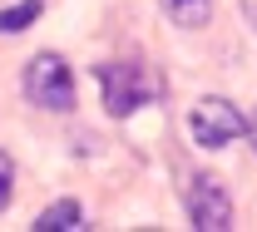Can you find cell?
Instances as JSON below:
<instances>
[{"instance_id":"1","label":"cell","mask_w":257,"mask_h":232,"mask_svg":"<svg viewBox=\"0 0 257 232\" xmlns=\"http://www.w3.org/2000/svg\"><path fill=\"white\" fill-rule=\"evenodd\" d=\"M99 94L114 119H128L154 99V74L139 60H109V65H99Z\"/></svg>"},{"instance_id":"2","label":"cell","mask_w":257,"mask_h":232,"mask_svg":"<svg viewBox=\"0 0 257 232\" xmlns=\"http://www.w3.org/2000/svg\"><path fill=\"white\" fill-rule=\"evenodd\" d=\"M25 99L40 104V109H50V114H64L69 104H74V74L64 65L60 55H35L30 65H25Z\"/></svg>"},{"instance_id":"3","label":"cell","mask_w":257,"mask_h":232,"mask_svg":"<svg viewBox=\"0 0 257 232\" xmlns=\"http://www.w3.org/2000/svg\"><path fill=\"white\" fill-rule=\"evenodd\" d=\"M242 129H247V119L227 99H218V94L213 99H198L193 114H188V133H193L198 148H227L232 138H242Z\"/></svg>"},{"instance_id":"4","label":"cell","mask_w":257,"mask_h":232,"mask_svg":"<svg viewBox=\"0 0 257 232\" xmlns=\"http://www.w3.org/2000/svg\"><path fill=\"white\" fill-rule=\"evenodd\" d=\"M188 217L198 232H227L232 227V198H227L223 178L213 173H198L188 188Z\"/></svg>"},{"instance_id":"5","label":"cell","mask_w":257,"mask_h":232,"mask_svg":"<svg viewBox=\"0 0 257 232\" xmlns=\"http://www.w3.org/2000/svg\"><path fill=\"white\" fill-rule=\"evenodd\" d=\"M163 15L178 30H198V25L213 20V0H163Z\"/></svg>"},{"instance_id":"6","label":"cell","mask_w":257,"mask_h":232,"mask_svg":"<svg viewBox=\"0 0 257 232\" xmlns=\"http://www.w3.org/2000/svg\"><path fill=\"white\" fill-rule=\"evenodd\" d=\"M69 227H79V202L74 198L55 202V207H45V212L35 217V232H69Z\"/></svg>"},{"instance_id":"7","label":"cell","mask_w":257,"mask_h":232,"mask_svg":"<svg viewBox=\"0 0 257 232\" xmlns=\"http://www.w3.org/2000/svg\"><path fill=\"white\" fill-rule=\"evenodd\" d=\"M40 20V0H20V5H10V10H0V35H20L25 25Z\"/></svg>"},{"instance_id":"8","label":"cell","mask_w":257,"mask_h":232,"mask_svg":"<svg viewBox=\"0 0 257 232\" xmlns=\"http://www.w3.org/2000/svg\"><path fill=\"white\" fill-rule=\"evenodd\" d=\"M10 183H15V163H10V153H0V207L10 202Z\"/></svg>"},{"instance_id":"9","label":"cell","mask_w":257,"mask_h":232,"mask_svg":"<svg viewBox=\"0 0 257 232\" xmlns=\"http://www.w3.org/2000/svg\"><path fill=\"white\" fill-rule=\"evenodd\" d=\"M237 5H242V15H247V25L257 30V0H237Z\"/></svg>"},{"instance_id":"10","label":"cell","mask_w":257,"mask_h":232,"mask_svg":"<svg viewBox=\"0 0 257 232\" xmlns=\"http://www.w3.org/2000/svg\"><path fill=\"white\" fill-rule=\"evenodd\" d=\"M247 138H252V148H257V114L247 119Z\"/></svg>"}]
</instances>
